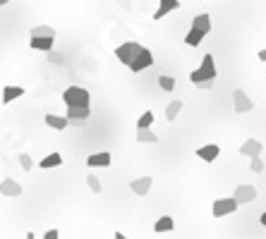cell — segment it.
I'll return each instance as SVG.
<instances>
[{"mask_svg":"<svg viewBox=\"0 0 266 239\" xmlns=\"http://www.w3.org/2000/svg\"><path fill=\"white\" fill-rule=\"evenodd\" d=\"M259 220H262V225H264V227H266V211H264V213H262V218H259Z\"/></svg>","mask_w":266,"mask_h":239,"instance_id":"31","label":"cell"},{"mask_svg":"<svg viewBox=\"0 0 266 239\" xmlns=\"http://www.w3.org/2000/svg\"><path fill=\"white\" fill-rule=\"evenodd\" d=\"M235 199H238V203H252L259 194H257V189H254L252 184H240L238 189H235V194H233Z\"/></svg>","mask_w":266,"mask_h":239,"instance_id":"10","label":"cell"},{"mask_svg":"<svg viewBox=\"0 0 266 239\" xmlns=\"http://www.w3.org/2000/svg\"><path fill=\"white\" fill-rule=\"evenodd\" d=\"M7 2H10V0H0V7H5V5H7Z\"/></svg>","mask_w":266,"mask_h":239,"instance_id":"32","label":"cell"},{"mask_svg":"<svg viewBox=\"0 0 266 239\" xmlns=\"http://www.w3.org/2000/svg\"><path fill=\"white\" fill-rule=\"evenodd\" d=\"M250 168H252V173H264V160H262V156H254L252 158V165H250Z\"/></svg>","mask_w":266,"mask_h":239,"instance_id":"27","label":"cell"},{"mask_svg":"<svg viewBox=\"0 0 266 239\" xmlns=\"http://www.w3.org/2000/svg\"><path fill=\"white\" fill-rule=\"evenodd\" d=\"M115 58H118L122 65H127L130 72H144L154 65V53L144 48L142 43L137 41H125L115 48Z\"/></svg>","mask_w":266,"mask_h":239,"instance_id":"1","label":"cell"},{"mask_svg":"<svg viewBox=\"0 0 266 239\" xmlns=\"http://www.w3.org/2000/svg\"><path fill=\"white\" fill-rule=\"evenodd\" d=\"M216 65H213V55L211 53H206L204 55V60H201V65L189 74V81L192 84H199V81H213L216 79Z\"/></svg>","mask_w":266,"mask_h":239,"instance_id":"3","label":"cell"},{"mask_svg":"<svg viewBox=\"0 0 266 239\" xmlns=\"http://www.w3.org/2000/svg\"><path fill=\"white\" fill-rule=\"evenodd\" d=\"M63 103L67 106H89L91 103V96L87 89H82V86H70L63 91Z\"/></svg>","mask_w":266,"mask_h":239,"instance_id":"4","label":"cell"},{"mask_svg":"<svg viewBox=\"0 0 266 239\" xmlns=\"http://www.w3.org/2000/svg\"><path fill=\"white\" fill-rule=\"evenodd\" d=\"M177 7H180V0H159V10L154 12V19L159 22V19H163L166 14L175 12Z\"/></svg>","mask_w":266,"mask_h":239,"instance_id":"13","label":"cell"},{"mask_svg":"<svg viewBox=\"0 0 266 239\" xmlns=\"http://www.w3.org/2000/svg\"><path fill=\"white\" fill-rule=\"evenodd\" d=\"M91 115V106H67V120L72 127H84Z\"/></svg>","mask_w":266,"mask_h":239,"instance_id":"5","label":"cell"},{"mask_svg":"<svg viewBox=\"0 0 266 239\" xmlns=\"http://www.w3.org/2000/svg\"><path fill=\"white\" fill-rule=\"evenodd\" d=\"M182 113V101H171L168 106H166V120L168 122H175V118Z\"/></svg>","mask_w":266,"mask_h":239,"instance_id":"20","label":"cell"},{"mask_svg":"<svg viewBox=\"0 0 266 239\" xmlns=\"http://www.w3.org/2000/svg\"><path fill=\"white\" fill-rule=\"evenodd\" d=\"M159 86L163 89V91H173V89H175V79H173V77H166V74H163V77H159Z\"/></svg>","mask_w":266,"mask_h":239,"instance_id":"26","label":"cell"},{"mask_svg":"<svg viewBox=\"0 0 266 239\" xmlns=\"http://www.w3.org/2000/svg\"><path fill=\"white\" fill-rule=\"evenodd\" d=\"M0 194H2V196H10V199H17V196H22V184L14 182L12 177H7V179L0 182Z\"/></svg>","mask_w":266,"mask_h":239,"instance_id":"9","label":"cell"},{"mask_svg":"<svg viewBox=\"0 0 266 239\" xmlns=\"http://www.w3.org/2000/svg\"><path fill=\"white\" fill-rule=\"evenodd\" d=\"M87 165H89V168H108V165H110V153H108V151L91 153V156L87 158Z\"/></svg>","mask_w":266,"mask_h":239,"instance_id":"16","label":"cell"},{"mask_svg":"<svg viewBox=\"0 0 266 239\" xmlns=\"http://www.w3.org/2000/svg\"><path fill=\"white\" fill-rule=\"evenodd\" d=\"M87 184H89V189H91L93 194H101V179L96 177V175H87Z\"/></svg>","mask_w":266,"mask_h":239,"instance_id":"24","label":"cell"},{"mask_svg":"<svg viewBox=\"0 0 266 239\" xmlns=\"http://www.w3.org/2000/svg\"><path fill=\"white\" fill-rule=\"evenodd\" d=\"M233 103H235V113H240V115H242V113H252L254 110L252 98L242 91V89H235V91H233Z\"/></svg>","mask_w":266,"mask_h":239,"instance_id":"7","label":"cell"},{"mask_svg":"<svg viewBox=\"0 0 266 239\" xmlns=\"http://www.w3.org/2000/svg\"><path fill=\"white\" fill-rule=\"evenodd\" d=\"M209 34H211V17L206 12L197 14V17L192 19V27H189V31H187V36H185V46L194 48V46H199L201 41H204V36H209Z\"/></svg>","mask_w":266,"mask_h":239,"instance_id":"2","label":"cell"},{"mask_svg":"<svg viewBox=\"0 0 266 239\" xmlns=\"http://www.w3.org/2000/svg\"><path fill=\"white\" fill-rule=\"evenodd\" d=\"M63 165V156L55 151V153H51V156H46V158L39 163V168H43V170H48V168H60Z\"/></svg>","mask_w":266,"mask_h":239,"instance_id":"19","label":"cell"},{"mask_svg":"<svg viewBox=\"0 0 266 239\" xmlns=\"http://www.w3.org/2000/svg\"><path fill=\"white\" fill-rule=\"evenodd\" d=\"M151 184H154L151 177H137V179L130 182V189H132L134 196H147L149 191H151Z\"/></svg>","mask_w":266,"mask_h":239,"instance_id":"8","label":"cell"},{"mask_svg":"<svg viewBox=\"0 0 266 239\" xmlns=\"http://www.w3.org/2000/svg\"><path fill=\"white\" fill-rule=\"evenodd\" d=\"M43 122L51 127V129H58V132H63V129H67L70 127V120H67V115H46L43 118Z\"/></svg>","mask_w":266,"mask_h":239,"instance_id":"15","label":"cell"},{"mask_svg":"<svg viewBox=\"0 0 266 239\" xmlns=\"http://www.w3.org/2000/svg\"><path fill=\"white\" fill-rule=\"evenodd\" d=\"M55 34L58 31L53 27H48V24H39V27H34L29 31V36H53V39H55Z\"/></svg>","mask_w":266,"mask_h":239,"instance_id":"22","label":"cell"},{"mask_svg":"<svg viewBox=\"0 0 266 239\" xmlns=\"http://www.w3.org/2000/svg\"><path fill=\"white\" fill-rule=\"evenodd\" d=\"M137 141L139 144H159V134L151 132V127H137Z\"/></svg>","mask_w":266,"mask_h":239,"instance_id":"18","label":"cell"},{"mask_svg":"<svg viewBox=\"0 0 266 239\" xmlns=\"http://www.w3.org/2000/svg\"><path fill=\"white\" fill-rule=\"evenodd\" d=\"M218 153H221V146H216V144H206V146L197 148V158H201L204 163H213L218 158Z\"/></svg>","mask_w":266,"mask_h":239,"instance_id":"14","label":"cell"},{"mask_svg":"<svg viewBox=\"0 0 266 239\" xmlns=\"http://www.w3.org/2000/svg\"><path fill=\"white\" fill-rule=\"evenodd\" d=\"M262 151H264V144H262L259 139H247V141L240 146V153H242V156H247V158L262 156Z\"/></svg>","mask_w":266,"mask_h":239,"instance_id":"11","label":"cell"},{"mask_svg":"<svg viewBox=\"0 0 266 239\" xmlns=\"http://www.w3.org/2000/svg\"><path fill=\"white\" fill-rule=\"evenodd\" d=\"M238 199L235 196H228V199H216L213 201V218H223V215H230V213L238 211Z\"/></svg>","mask_w":266,"mask_h":239,"instance_id":"6","label":"cell"},{"mask_svg":"<svg viewBox=\"0 0 266 239\" xmlns=\"http://www.w3.org/2000/svg\"><path fill=\"white\" fill-rule=\"evenodd\" d=\"M194 86H197V89H206V91H209L213 84H211V81H199V84H194Z\"/></svg>","mask_w":266,"mask_h":239,"instance_id":"29","label":"cell"},{"mask_svg":"<svg viewBox=\"0 0 266 239\" xmlns=\"http://www.w3.org/2000/svg\"><path fill=\"white\" fill-rule=\"evenodd\" d=\"M151 124H154V113H151V110L142 113L139 120H137V127H151Z\"/></svg>","mask_w":266,"mask_h":239,"instance_id":"23","label":"cell"},{"mask_svg":"<svg viewBox=\"0 0 266 239\" xmlns=\"http://www.w3.org/2000/svg\"><path fill=\"white\" fill-rule=\"evenodd\" d=\"M17 160H19V165H22V170H24V173H29V170L34 168V160H31V156H29V153H19V156H17Z\"/></svg>","mask_w":266,"mask_h":239,"instance_id":"25","label":"cell"},{"mask_svg":"<svg viewBox=\"0 0 266 239\" xmlns=\"http://www.w3.org/2000/svg\"><path fill=\"white\" fill-rule=\"evenodd\" d=\"M53 43H55L53 36H29V46H31L34 51H46V53H51V51H53Z\"/></svg>","mask_w":266,"mask_h":239,"instance_id":"12","label":"cell"},{"mask_svg":"<svg viewBox=\"0 0 266 239\" xmlns=\"http://www.w3.org/2000/svg\"><path fill=\"white\" fill-rule=\"evenodd\" d=\"M19 96H24V89H22V86H17V84H7V86L2 89V103H5V106H10L14 98H19Z\"/></svg>","mask_w":266,"mask_h":239,"instance_id":"17","label":"cell"},{"mask_svg":"<svg viewBox=\"0 0 266 239\" xmlns=\"http://www.w3.org/2000/svg\"><path fill=\"white\" fill-rule=\"evenodd\" d=\"M257 58H259V60H262V62H266V48H262V51H259V55H257Z\"/></svg>","mask_w":266,"mask_h":239,"instance_id":"30","label":"cell"},{"mask_svg":"<svg viewBox=\"0 0 266 239\" xmlns=\"http://www.w3.org/2000/svg\"><path fill=\"white\" fill-rule=\"evenodd\" d=\"M173 227H175L173 218H171V215H163V218H159V220H156V225H154V232H171Z\"/></svg>","mask_w":266,"mask_h":239,"instance_id":"21","label":"cell"},{"mask_svg":"<svg viewBox=\"0 0 266 239\" xmlns=\"http://www.w3.org/2000/svg\"><path fill=\"white\" fill-rule=\"evenodd\" d=\"M43 237H46V239H58V237H60V232L53 227V230H46V235H43Z\"/></svg>","mask_w":266,"mask_h":239,"instance_id":"28","label":"cell"}]
</instances>
